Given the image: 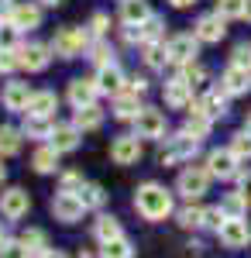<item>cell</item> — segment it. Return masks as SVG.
Listing matches in <instances>:
<instances>
[{
    "mask_svg": "<svg viewBox=\"0 0 251 258\" xmlns=\"http://www.w3.org/2000/svg\"><path fill=\"white\" fill-rule=\"evenodd\" d=\"M135 210L145 220L158 224V220H165L172 214V193L165 186H158V182H145V186H138V193H135Z\"/></svg>",
    "mask_w": 251,
    "mask_h": 258,
    "instance_id": "6da1fadb",
    "label": "cell"
},
{
    "mask_svg": "<svg viewBox=\"0 0 251 258\" xmlns=\"http://www.w3.org/2000/svg\"><path fill=\"white\" fill-rule=\"evenodd\" d=\"M210 169L207 165H186L182 172H179V182H175V189H179V197H186L190 203L200 200L207 189H210Z\"/></svg>",
    "mask_w": 251,
    "mask_h": 258,
    "instance_id": "7a4b0ae2",
    "label": "cell"
},
{
    "mask_svg": "<svg viewBox=\"0 0 251 258\" xmlns=\"http://www.w3.org/2000/svg\"><path fill=\"white\" fill-rule=\"evenodd\" d=\"M200 148V141H193L190 135H175V138H165V145L158 148V162L162 165H179V162H190Z\"/></svg>",
    "mask_w": 251,
    "mask_h": 258,
    "instance_id": "3957f363",
    "label": "cell"
},
{
    "mask_svg": "<svg viewBox=\"0 0 251 258\" xmlns=\"http://www.w3.org/2000/svg\"><path fill=\"white\" fill-rule=\"evenodd\" d=\"M207 169H210L213 179H237L241 176V159L234 155L231 148H213L210 155H207Z\"/></svg>",
    "mask_w": 251,
    "mask_h": 258,
    "instance_id": "277c9868",
    "label": "cell"
},
{
    "mask_svg": "<svg viewBox=\"0 0 251 258\" xmlns=\"http://www.w3.org/2000/svg\"><path fill=\"white\" fill-rule=\"evenodd\" d=\"M48 62H52V45L28 41V45H21V48H18V66H21V69H28V73H41V69H48Z\"/></svg>",
    "mask_w": 251,
    "mask_h": 258,
    "instance_id": "5b68a950",
    "label": "cell"
},
{
    "mask_svg": "<svg viewBox=\"0 0 251 258\" xmlns=\"http://www.w3.org/2000/svg\"><path fill=\"white\" fill-rule=\"evenodd\" d=\"M217 238L224 248H248L251 244V224L244 217H227L224 227L217 231Z\"/></svg>",
    "mask_w": 251,
    "mask_h": 258,
    "instance_id": "8992f818",
    "label": "cell"
},
{
    "mask_svg": "<svg viewBox=\"0 0 251 258\" xmlns=\"http://www.w3.org/2000/svg\"><path fill=\"white\" fill-rule=\"evenodd\" d=\"M86 31H79V28H62L52 41V52H55L58 59H76L79 52L86 48Z\"/></svg>",
    "mask_w": 251,
    "mask_h": 258,
    "instance_id": "52a82bcc",
    "label": "cell"
},
{
    "mask_svg": "<svg viewBox=\"0 0 251 258\" xmlns=\"http://www.w3.org/2000/svg\"><path fill=\"white\" fill-rule=\"evenodd\" d=\"M135 135L138 138H165V114L155 110V107H141V114L135 117Z\"/></svg>",
    "mask_w": 251,
    "mask_h": 258,
    "instance_id": "ba28073f",
    "label": "cell"
},
{
    "mask_svg": "<svg viewBox=\"0 0 251 258\" xmlns=\"http://www.w3.org/2000/svg\"><path fill=\"white\" fill-rule=\"evenodd\" d=\"M28 207H31V200L21 186H11V189L0 193V217L4 220H21L28 214Z\"/></svg>",
    "mask_w": 251,
    "mask_h": 258,
    "instance_id": "9c48e42d",
    "label": "cell"
},
{
    "mask_svg": "<svg viewBox=\"0 0 251 258\" xmlns=\"http://www.w3.org/2000/svg\"><path fill=\"white\" fill-rule=\"evenodd\" d=\"M169 62L172 66H190V62H196V52H200V38L196 35H175V38H169Z\"/></svg>",
    "mask_w": 251,
    "mask_h": 258,
    "instance_id": "30bf717a",
    "label": "cell"
},
{
    "mask_svg": "<svg viewBox=\"0 0 251 258\" xmlns=\"http://www.w3.org/2000/svg\"><path fill=\"white\" fill-rule=\"evenodd\" d=\"M220 90L227 93V97H241V93H248L251 90V69L248 66H227L224 69V76H220Z\"/></svg>",
    "mask_w": 251,
    "mask_h": 258,
    "instance_id": "8fae6325",
    "label": "cell"
},
{
    "mask_svg": "<svg viewBox=\"0 0 251 258\" xmlns=\"http://www.w3.org/2000/svg\"><path fill=\"white\" fill-rule=\"evenodd\" d=\"M193 35H196L200 41H207V45H217V41L227 35V18H220L217 11H213V14H203V18L196 21Z\"/></svg>",
    "mask_w": 251,
    "mask_h": 258,
    "instance_id": "7c38bea8",
    "label": "cell"
},
{
    "mask_svg": "<svg viewBox=\"0 0 251 258\" xmlns=\"http://www.w3.org/2000/svg\"><path fill=\"white\" fill-rule=\"evenodd\" d=\"M83 200L76 197V193H58L55 200H52V217L62 220V224H76L79 217H83Z\"/></svg>",
    "mask_w": 251,
    "mask_h": 258,
    "instance_id": "4fadbf2b",
    "label": "cell"
},
{
    "mask_svg": "<svg viewBox=\"0 0 251 258\" xmlns=\"http://www.w3.org/2000/svg\"><path fill=\"white\" fill-rule=\"evenodd\" d=\"M110 159H114L117 165H135V162L141 159V138H138V135H120V138H114Z\"/></svg>",
    "mask_w": 251,
    "mask_h": 258,
    "instance_id": "5bb4252c",
    "label": "cell"
},
{
    "mask_svg": "<svg viewBox=\"0 0 251 258\" xmlns=\"http://www.w3.org/2000/svg\"><path fill=\"white\" fill-rule=\"evenodd\" d=\"M97 90H100V93H110V97H117V93H124V90H128V76L120 73V66H117V62H110V66H100V73H97Z\"/></svg>",
    "mask_w": 251,
    "mask_h": 258,
    "instance_id": "9a60e30c",
    "label": "cell"
},
{
    "mask_svg": "<svg viewBox=\"0 0 251 258\" xmlns=\"http://www.w3.org/2000/svg\"><path fill=\"white\" fill-rule=\"evenodd\" d=\"M31 97H35V90H31L28 83H7V86H4V93H0L4 107H7V110H18V114L28 110Z\"/></svg>",
    "mask_w": 251,
    "mask_h": 258,
    "instance_id": "2e32d148",
    "label": "cell"
},
{
    "mask_svg": "<svg viewBox=\"0 0 251 258\" xmlns=\"http://www.w3.org/2000/svg\"><path fill=\"white\" fill-rule=\"evenodd\" d=\"M193 110H200V114H207L210 120H220L224 114H227V93L224 90H207L203 97L196 100Z\"/></svg>",
    "mask_w": 251,
    "mask_h": 258,
    "instance_id": "e0dca14e",
    "label": "cell"
},
{
    "mask_svg": "<svg viewBox=\"0 0 251 258\" xmlns=\"http://www.w3.org/2000/svg\"><path fill=\"white\" fill-rule=\"evenodd\" d=\"M48 145H52L55 152H76V145H79V127H76V124H52Z\"/></svg>",
    "mask_w": 251,
    "mask_h": 258,
    "instance_id": "ac0fdd59",
    "label": "cell"
},
{
    "mask_svg": "<svg viewBox=\"0 0 251 258\" xmlns=\"http://www.w3.org/2000/svg\"><path fill=\"white\" fill-rule=\"evenodd\" d=\"M7 21H11L18 31H35V28L41 24V7L38 4H18Z\"/></svg>",
    "mask_w": 251,
    "mask_h": 258,
    "instance_id": "d6986e66",
    "label": "cell"
},
{
    "mask_svg": "<svg viewBox=\"0 0 251 258\" xmlns=\"http://www.w3.org/2000/svg\"><path fill=\"white\" fill-rule=\"evenodd\" d=\"M148 18H152V7H148L145 0H120V24L141 28Z\"/></svg>",
    "mask_w": 251,
    "mask_h": 258,
    "instance_id": "ffe728a7",
    "label": "cell"
},
{
    "mask_svg": "<svg viewBox=\"0 0 251 258\" xmlns=\"http://www.w3.org/2000/svg\"><path fill=\"white\" fill-rule=\"evenodd\" d=\"M97 80H73L69 83V103L73 107H93V100H97Z\"/></svg>",
    "mask_w": 251,
    "mask_h": 258,
    "instance_id": "44dd1931",
    "label": "cell"
},
{
    "mask_svg": "<svg viewBox=\"0 0 251 258\" xmlns=\"http://www.w3.org/2000/svg\"><path fill=\"white\" fill-rule=\"evenodd\" d=\"M55 107H58V97L52 93V90H38L35 97H31V103H28V117H41V120H48L52 114H55Z\"/></svg>",
    "mask_w": 251,
    "mask_h": 258,
    "instance_id": "7402d4cb",
    "label": "cell"
},
{
    "mask_svg": "<svg viewBox=\"0 0 251 258\" xmlns=\"http://www.w3.org/2000/svg\"><path fill=\"white\" fill-rule=\"evenodd\" d=\"M162 97H165V103H169V107H175V110H179V107H190V103H193V90H190L186 83H182L179 76H175V80H169V83H165Z\"/></svg>",
    "mask_w": 251,
    "mask_h": 258,
    "instance_id": "603a6c76",
    "label": "cell"
},
{
    "mask_svg": "<svg viewBox=\"0 0 251 258\" xmlns=\"http://www.w3.org/2000/svg\"><path fill=\"white\" fill-rule=\"evenodd\" d=\"M141 114V103H138V93L131 90H124V93H117L114 97V117L117 120H135Z\"/></svg>",
    "mask_w": 251,
    "mask_h": 258,
    "instance_id": "cb8c5ba5",
    "label": "cell"
},
{
    "mask_svg": "<svg viewBox=\"0 0 251 258\" xmlns=\"http://www.w3.org/2000/svg\"><path fill=\"white\" fill-rule=\"evenodd\" d=\"M93 234H97V241H100V244H107V241L120 238L124 231H120V220H117L114 214H100V217L93 220Z\"/></svg>",
    "mask_w": 251,
    "mask_h": 258,
    "instance_id": "d4e9b609",
    "label": "cell"
},
{
    "mask_svg": "<svg viewBox=\"0 0 251 258\" xmlns=\"http://www.w3.org/2000/svg\"><path fill=\"white\" fill-rule=\"evenodd\" d=\"M213 120L207 117V114H200V110H193L190 117H186V124H182V135H190L193 141H203L207 135H210Z\"/></svg>",
    "mask_w": 251,
    "mask_h": 258,
    "instance_id": "484cf974",
    "label": "cell"
},
{
    "mask_svg": "<svg viewBox=\"0 0 251 258\" xmlns=\"http://www.w3.org/2000/svg\"><path fill=\"white\" fill-rule=\"evenodd\" d=\"M31 165H35V172L48 176V172H55V169H58V152L52 148V145H41L38 152L31 155Z\"/></svg>",
    "mask_w": 251,
    "mask_h": 258,
    "instance_id": "4316f807",
    "label": "cell"
},
{
    "mask_svg": "<svg viewBox=\"0 0 251 258\" xmlns=\"http://www.w3.org/2000/svg\"><path fill=\"white\" fill-rule=\"evenodd\" d=\"M73 124H76L79 131H97L100 124H103V110H100L97 103H93V107H79Z\"/></svg>",
    "mask_w": 251,
    "mask_h": 258,
    "instance_id": "83f0119b",
    "label": "cell"
},
{
    "mask_svg": "<svg viewBox=\"0 0 251 258\" xmlns=\"http://www.w3.org/2000/svg\"><path fill=\"white\" fill-rule=\"evenodd\" d=\"M21 138H24V131H18V127H0V159L18 155L21 152Z\"/></svg>",
    "mask_w": 251,
    "mask_h": 258,
    "instance_id": "f1b7e54d",
    "label": "cell"
},
{
    "mask_svg": "<svg viewBox=\"0 0 251 258\" xmlns=\"http://www.w3.org/2000/svg\"><path fill=\"white\" fill-rule=\"evenodd\" d=\"M18 241L28 248V255H41V251H48V238H45V231H38V227H28Z\"/></svg>",
    "mask_w": 251,
    "mask_h": 258,
    "instance_id": "f546056e",
    "label": "cell"
},
{
    "mask_svg": "<svg viewBox=\"0 0 251 258\" xmlns=\"http://www.w3.org/2000/svg\"><path fill=\"white\" fill-rule=\"evenodd\" d=\"M179 80L186 83L190 90H200V86L207 83V69H203V66H196V62H190V66H179Z\"/></svg>",
    "mask_w": 251,
    "mask_h": 258,
    "instance_id": "4dcf8cb0",
    "label": "cell"
},
{
    "mask_svg": "<svg viewBox=\"0 0 251 258\" xmlns=\"http://www.w3.org/2000/svg\"><path fill=\"white\" fill-rule=\"evenodd\" d=\"M76 197L83 200V207H86V210H97V207H103V200H107V193L100 189L97 182H83V189H79Z\"/></svg>",
    "mask_w": 251,
    "mask_h": 258,
    "instance_id": "1f68e13d",
    "label": "cell"
},
{
    "mask_svg": "<svg viewBox=\"0 0 251 258\" xmlns=\"http://www.w3.org/2000/svg\"><path fill=\"white\" fill-rule=\"evenodd\" d=\"M165 62H169V48H165L162 41L145 45V66H148V69H165Z\"/></svg>",
    "mask_w": 251,
    "mask_h": 258,
    "instance_id": "d6a6232c",
    "label": "cell"
},
{
    "mask_svg": "<svg viewBox=\"0 0 251 258\" xmlns=\"http://www.w3.org/2000/svg\"><path fill=\"white\" fill-rule=\"evenodd\" d=\"M100 258H131V241L124 238H114V241H107L103 248H100Z\"/></svg>",
    "mask_w": 251,
    "mask_h": 258,
    "instance_id": "836d02e7",
    "label": "cell"
},
{
    "mask_svg": "<svg viewBox=\"0 0 251 258\" xmlns=\"http://www.w3.org/2000/svg\"><path fill=\"white\" fill-rule=\"evenodd\" d=\"M220 210L227 214V217H244V210H248V200L241 197V189L237 193H227L224 203H220Z\"/></svg>",
    "mask_w": 251,
    "mask_h": 258,
    "instance_id": "e575fe53",
    "label": "cell"
},
{
    "mask_svg": "<svg viewBox=\"0 0 251 258\" xmlns=\"http://www.w3.org/2000/svg\"><path fill=\"white\" fill-rule=\"evenodd\" d=\"M162 28H165V24H162V21L152 14V18L138 28V31H141V45H155V41H162Z\"/></svg>",
    "mask_w": 251,
    "mask_h": 258,
    "instance_id": "d590c367",
    "label": "cell"
},
{
    "mask_svg": "<svg viewBox=\"0 0 251 258\" xmlns=\"http://www.w3.org/2000/svg\"><path fill=\"white\" fill-rule=\"evenodd\" d=\"M179 227H186V231H196V227H203V210L200 207H182L179 210Z\"/></svg>",
    "mask_w": 251,
    "mask_h": 258,
    "instance_id": "8d00e7d4",
    "label": "cell"
},
{
    "mask_svg": "<svg viewBox=\"0 0 251 258\" xmlns=\"http://www.w3.org/2000/svg\"><path fill=\"white\" fill-rule=\"evenodd\" d=\"M21 131H24L28 138H48V135H52V124H48V120H41V117H28Z\"/></svg>",
    "mask_w": 251,
    "mask_h": 258,
    "instance_id": "74e56055",
    "label": "cell"
},
{
    "mask_svg": "<svg viewBox=\"0 0 251 258\" xmlns=\"http://www.w3.org/2000/svg\"><path fill=\"white\" fill-rule=\"evenodd\" d=\"M231 152L241 162L251 159V131H237V135H234V138H231Z\"/></svg>",
    "mask_w": 251,
    "mask_h": 258,
    "instance_id": "f35d334b",
    "label": "cell"
},
{
    "mask_svg": "<svg viewBox=\"0 0 251 258\" xmlns=\"http://www.w3.org/2000/svg\"><path fill=\"white\" fill-rule=\"evenodd\" d=\"M217 14L220 18H244V0H217Z\"/></svg>",
    "mask_w": 251,
    "mask_h": 258,
    "instance_id": "ab89813d",
    "label": "cell"
},
{
    "mask_svg": "<svg viewBox=\"0 0 251 258\" xmlns=\"http://www.w3.org/2000/svg\"><path fill=\"white\" fill-rule=\"evenodd\" d=\"M224 220H227V214H224L220 207H207V210H203V227H207V231H220Z\"/></svg>",
    "mask_w": 251,
    "mask_h": 258,
    "instance_id": "60d3db41",
    "label": "cell"
},
{
    "mask_svg": "<svg viewBox=\"0 0 251 258\" xmlns=\"http://www.w3.org/2000/svg\"><path fill=\"white\" fill-rule=\"evenodd\" d=\"M90 59L97 62V66H110V62H114V48L103 45V41H97V45L90 48Z\"/></svg>",
    "mask_w": 251,
    "mask_h": 258,
    "instance_id": "b9f144b4",
    "label": "cell"
},
{
    "mask_svg": "<svg viewBox=\"0 0 251 258\" xmlns=\"http://www.w3.org/2000/svg\"><path fill=\"white\" fill-rule=\"evenodd\" d=\"M79 189H83V176H79V172H66L58 193H79Z\"/></svg>",
    "mask_w": 251,
    "mask_h": 258,
    "instance_id": "7bdbcfd3",
    "label": "cell"
},
{
    "mask_svg": "<svg viewBox=\"0 0 251 258\" xmlns=\"http://www.w3.org/2000/svg\"><path fill=\"white\" fill-rule=\"evenodd\" d=\"M14 41H18V28L7 21V24H0V48H14Z\"/></svg>",
    "mask_w": 251,
    "mask_h": 258,
    "instance_id": "ee69618b",
    "label": "cell"
},
{
    "mask_svg": "<svg viewBox=\"0 0 251 258\" xmlns=\"http://www.w3.org/2000/svg\"><path fill=\"white\" fill-rule=\"evenodd\" d=\"M231 62H234V66H248V69H251V45H248V41H241V45L234 48Z\"/></svg>",
    "mask_w": 251,
    "mask_h": 258,
    "instance_id": "f6af8a7d",
    "label": "cell"
},
{
    "mask_svg": "<svg viewBox=\"0 0 251 258\" xmlns=\"http://www.w3.org/2000/svg\"><path fill=\"white\" fill-rule=\"evenodd\" d=\"M18 66V48H0V73H11Z\"/></svg>",
    "mask_w": 251,
    "mask_h": 258,
    "instance_id": "bcb514c9",
    "label": "cell"
},
{
    "mask_svg": "<svg viewBox=\"0 0 251 258\" xmlns=\"http://www.w3.org/2000/svg\"><path fill=\"white\" fill-rule=\"evenodd\" d=\"M107 28H110V18H107V14H93V21H90V31H93V35H107Z\"/></svg>",
    "mask_w": 251,
    "mask_h": 258,
    "instance_id": "7dc6e473",
    "label": "cell"
},
{
    "mask_svg": "<svg viewBox=\"0 0 251 258\" xmlns=\"http://www.w3.org/2000/svg\"><path fill=\"white\" fill-rule=\"evenodd\" d=\"M128 90H131V93H138V97H141V93H145V90H148V80H145V76H131V80H128Z\"/></svg>",
    "mask_w": 251,
    "mask_h": 258,
    "instance_id": "c3c4849f",
    "label": "cell"
},
{
    "mask_svg": "<svg viewBox=\"0 0 251 258\" xmlns=\"http://www.w3.org/2000/svg\"><path fill=\"white\" fill-rule=\"evenodd\" d=\"M237 179H241V197L248 200V207H251V172H241Z\"/></svg>",
    "mask_w": 251,
    "mask_h": 258,
    "instance_id": "681fc988",
    "label": "cell"
},
{
    "mask_svg": "<svg viewBox=\"0 0 251 258\" xmlns=\"http://www.w3.org/2000/svg\"><path fill=\"white\" fill-rule=\"evenodd\" d=\"M7 244H11V234H7V227H0V251H4Z\"/></svg>",
    "mask_w": 251,
    "mask_h": 258,
    "instance_id": "f907efd6",
    "label": "cell"
},
{
    "mask_svg": "<svg viewBox=\"0 0 251 258\" xmlns=\"http://www.w3.org/2000/svg\"><path fill=\"white\" fill-rule=\"evenodd\" d=\"M38 258H66V255H62V251H55V248H48V251H41Z\"/></svg>",
    "mask_w": 251,
    "mask_h": 258,
    "instance_id": "816d5d0a",
    "label": "cell"
},
{
    "mask_svg": "<svg viewBox=\"0 0 251 258\" xmlns=\"http://www.w3.org/2000/svg\"><path fill=\"white\" fill-rule=\"evenodd\" d=\"M169 4H172V7H193L196 0H169Z\"/></svg>",
    "mask_w": 251,
    "mask_h": 258,
    "instance_id": "f5cc1de1",
    "label": "cell"
},
{
    "mask_svg": "<svg viewBox=\"0 0 251 258\" xmlns=\"http://www.w3.org/2000/svg\"><path fill=\"white\" fill-rule=\"evenodd\" d=\"M244 21H251V0H244Z\"/></svg>",
    "mask_w": 251,
    "mask_h": 258,
    "instance_id": "db71d44e",
    "label": "cell"
},
{
    "mask_svg": "<svg viewBox=\"0 0 251 258\" xmlns=\"http://www.w3.org/2000/svg\"><path fill=\"white\" fill-rule=\"evenodd\" d=\"M62 0H41V7H58Z\"/></svg>",
    "mask_w": 251,
    "mask_h": 258,
    "instance_id": "11a10c76",
    "label": "cell"
},
{
    "mask_svg": "<svg viewBox=\"0 0 251 258\" xmlns=\"http://www.w3.org/2000/svg\"><path fill=\"white\" fill-rule=\"evenodd\" d=\"M4 179H7V165L0 162V182H4Z\"/></svg>",
    "mask_w": 251,
    "mask_h": 258,
    "instance_id": "9f6ffc18",
    "label": "cell"
},
{
    "mask_svg": "<svg viewBox=\"0 0 251 258\" xmlns=\"http://www.w3.org/2000/svg\"><path fill=\"white\" fill-rule=\"evenodd\" d=\"M244 131H251V114H248V120H244Z\"/></svg>",
    "mask_w": 251,
    "mask_h": 258,
    "instance_id": "6f0895ef",
    "label": "cell"
}]
</instances>
